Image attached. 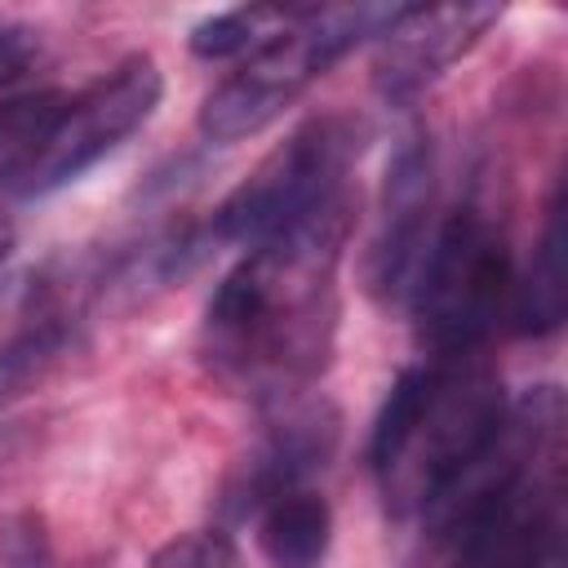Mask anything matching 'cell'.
<instances>
[{"label": "cell", "instance_id": "obj_1", "mask_svg": "<svg viewBox=\"0 0 568 568\" xmlns=\"http://www.w3.org/2000/svg\"><path fill=\"white\" fill-rule=\"evenodd\" d=\"M351 222L355 191L244 248L213 288L200 324V351L213 377L262 404H280L324 373L337 333V262Z\"/></svg>", "mask_w": 568, "mask_h": 568}, {"label": "cell", "instance_id": "obj_2", "mask_svg": "<svg viewBox=\"0 0 568 568\" xmlns=\"http://www.w3.org/2000/svg\"><path fill=\"white\" fill-rule=\"evenodd\" d=\"M506 408L501 377L479 351L408 364L368 435V466L390 515H422L497 435Z\"/></svg>", "mask_w": 568, "mask_h": 568}, {"label": "cell", "instance_id": "obj_3", "mask_svg": "<svg viewBox=\"0 0 568 568\" xmlns=\"http://www.w3.org/2000/svg\"><path fill=\"white\" fill-rule=\"evenodd\" d=\"M399 4H324L297 9L266 44H257L200 106V133L209 142H244L271 129L333 62H342L364 36H382Z\"/></svg>", "mask_w": 568, "mask_h": 568}, {"label": "cell", "instance_id": "obj_4", "mask_svg": "<svg viewBox=\"0 0 568 568\" xmlns=\"http://www.w3.org/2000/svg\"><path fill=\"white\" fill-rule=\"evenodd\" d=\"M510 288L515 271L497 222L479 209L448 213L408 284L417 342L430 351V359L484 351L488 333L510 311Z\"/></svg>", "mask_w": 568, "mask_h": 568}, {"label": "cell", "instance_id": "obj_5", "mask_svg": "<svg viewBox=\"0 0 568 568\" xmlns=\"http://www.w3.org/2000/svg\"><path fill=\"white\" fill-rule=\"evenodd\" d=\"M359 155V124L351 115H311L297 124L262 164L213 209L204 240L213 244H262L333 200L351 195V164Z\"/></svg>", "mask_w": 568, "mask_h": 568}, {"label": "cell", "instance_id": "obj_6", "mask_svg": "<svg viewBox=\"0 0 568 568\" xmlns=\"http://www.w3.org/2000/svg\"><path fill=\"white\" fill-rule=\"evenodd\" d=\"M164 75L155 58L133 53L106 75H98L89 89L71 93L40 160L18 182L22 195H49L67 182H75L84 169H93L102 155H111L124 138H133L160 106Z\"/></svg>", "mask_w": 568, "mask_h": 568}, {"label": "cell", "instance_id": "obj_7", "mask_svg": "<svg viewBox=\"0 0 568 568\" xmlns=\"http://www.w3.org/2000/svg\"><path fill=\"white\" fill-rule=\"evenodd\" d=\"M453 568H564L559 453L479 497L448 532Z\"/></svg>", "mask_w": 568, "mask_h": 568}, {"label": "cell", "instance_id": "obj_8", "mask_svg": "<svg viewBox=\"0 0 568 568\" xmlns=\"http://www.w3.org/2000/svg\"><path fill=\"white\" fill-rule=\"evenodd\" d=\"M497 18H501V4L493 0L399 4L377 36L373 89L395 106L422 98L453 62H462L497 27Z\"/></svg>", "mask_w": 568, "mask_h": 568}, {"label": "cell", "instance_id": "obj_9", "mask_svg": "<svg viewBox=\"0 0 568 568\" xmlns=\"http://www.w3.org/2000/svg\"><path fill=\"white\" fill-rule=\"evenodd\" d=\"M430 200H435V151H430V138L417 129L399 138V146L386 160L382 204H377V222L364 253V284L377 302L408 297L417 262L430 244L426 235Z\"/></svg>", "mask_w": 568, "mask_h": 568}, {"label": "cell", "instance_id": "obj_10", "mask_svg": "<svg viewBox=\"0 0 568 568\" xmlns=\"http://www.w3.org/2000/svg\"><path fill=\"white\" fill-rule=\"evenodd\" d=\"M275 417L266 422V435L253 444V453L235 466L226 484V510L231 515H257L271 497L302 488L306 475H315L342 435V417L328 399H280L271 404Z\"/></svg>", "mask_w": 568, "mask_h": 568}, {"label": "cell", "instance_id": "obj_11", "mask_svg": "<svg viewBox=\"0 0 568 568\" xmlns=\"http://www.w3.org/2000/svg\"><path fill=\"white\" fill-rule=\"evenodd\" d=\"M333 546V510L311 488H288L257 510V550L271 568H320Z\"/></svg>", "mask_w": 568, "mask_h": 568}, {"label": "cell", "instance_id": "obj_12", "mask_svg": "<svg viewBox=\"0 0 568 568\" xmlns=\"http://www.w3.org/2000/svg\"><path fill=\"white\" fill-rule=\"evenodd\" d=\"M506 315L528 337H546L564 324V204H559V191L546 204L541 240L532 248L524 280H515V288H510Z\"/></svg>", "mask_w": 568, "mask_h": 568}, {"label": "cell", "instance_id": "obj_13", "mask_svg": "<svg viewBox=\"0 0 568 568\" xmlns=\"http://www.w3.org/2000/svg\"><path fill=\"white\" fill-rule=\"evenodd\" d=\"M62 106H67V93H58V89H40V93L0 102V186L22 182L31 173Z\"/></svg>", "mask_w": 568, "mask_h": 568}, {"label": "cell", "instance_id": "obj_14", "mask_svg": "<svg viewBox=\"0 0 568 568\" xmlns=\"http://www.w3.org/2000/svg\"><path fill=\"white\" fill-rule=\"evenodd\" d=\"M293 13L297 9H288V4H240V9H222V13L204 18V22H195L191 36H186V44H191L195 58H209V62L240 58V53L248 58L280 27H288Z\"/></svg>", "mask_w": 568, "mask_h": 568}, {"label": "cell", "instance_id": "obj_15", "mask_svg": "<svg viewBox=\"0 0 568 568\" xmlns=\"http://www.w3.org/2000/svg\"><path fill=\"white\" fill-rule=\"evenodd\" d=\"M58 351H62V324H53V320H40L36 328L4 342L0 346V404L27 395L53 368Z\"/></svg>", "mask_w": 568, "mask_h": 568}, {"label": "cell", "instance_id": "obj_16", "mask_svg": "<svg viewBox=\"0 0 568 568\" xmlns=\"http://www.w3.org/2000/svg\"><path fill=\"white\" fill-rule=\"evenodd\" d=\"M146 568H235V546L226 532L217 528H200V532H178L169 537Z\"/></svg>", "mask_w": 568, "mask_h": 568}, {"label": "cell", "instance_id": "obj_17", "mask_svg": "<svg viewBox=\"0 0 568 568\" xmlns=\"http://www.w3.org/2000/svg\"><path fill=\"white\" fill-rule=\"evenodd\" d=\"M31 62H36V40H31V31H22V27L0 31V98L31 71Z\"/></svg>", "mask_w": 568, "mask_h": 568}, {"label": "cell", "instance_id": "obj_18", "mask_svg": "<svg viewBox=\"0 0 568 568\" xmlns=\"http://www.w3.org/2000/svg\"><path fill=\"white\" fill-rule=\"evenodd\" d=\"M9 568H53L49 537H44V528H40L31 515L22 519V528H18L13 546H9Z\"/></svg>", "mask_w": 568, "mask_h": 568}, {"label": "cell", "instance_id": "obj_19", "mask_svg": "<svg viewBox=\"0 0 568 568\" xmlns=\"http://www.w3.org/2000/svg\"><path fill=\"white\" fill-rule=\"evenodd\" d=\"M13 240H18V235H13V222L0 217V266H4V257L13 253Z\"/></svg>", "mask_w": 568, "mask_h": 568}]
</instances>
